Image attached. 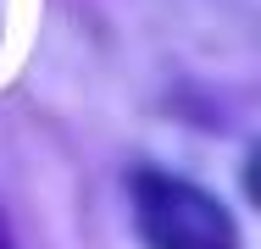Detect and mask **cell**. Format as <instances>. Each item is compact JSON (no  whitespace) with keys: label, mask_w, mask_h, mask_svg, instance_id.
Returning <instances> with one entry per match:
<instances>
[{"label":"cell","mask_w":261,"mask_h":249,"mask_svg":"<svg viewBox=\"0 0 261 249\" xmlns=\"http://www.w3.org/2000/svg\"><path fill=\"white\" fill-rule=\"evenodd\" d=\"M134 227L145 249H239L228 205L178 172H134Z\"/></svg>","instance_id":"cell-1"},{"label":"cell","mask_w":261,"mask_h":249,"mask_svg":"<svg viewBox=\"0 0 261 249\" xmlns=\"http://www.w3.org/2000/svg\"><path fill=\"white\" fill-rule=\"evenodd\" d=\"M0 249H11V244H6V238H0Z\"/></svg>","instance_id":"cell-2"}]
</instances>
